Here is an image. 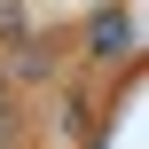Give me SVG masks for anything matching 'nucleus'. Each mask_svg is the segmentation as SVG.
Masks as SVG:
<instances>
[{
  "instance_id": "obj_1",
  "label": "nucleus",
  "mask_w": 149,
  "mask_h": 149,
  "mask_svg": "<svg viewBox=\"0 0 149 149\" xmlns=\"http://www.w3.org/2000/svg\"><path fill=\"white\" fill-rule=\"evenodd\" d=\"M126 39H134L126 16H102V24H94V47H102V55H126Z\"/></svg>"
}]
</instances>
